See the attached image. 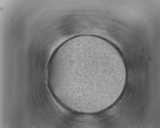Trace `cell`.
<instances>
[{
  "instance_id": "obj_1",
  "label": "cell",
  "mask_w": 160,
  "mask_h": 128,
  "mask_svg": "<svg viewBox=\"0 0 160 128\" xmlns=\"http://www.w3.org/2000/svg\"><path fill=\"white\" fill-rule=\"evenodd\" d=\"M100 57L95 52L87 49L77 50L59 56L57 68L62 92L83 98L89 96L92 90L93 73Z\"/></svg>"
}]
</instances>
